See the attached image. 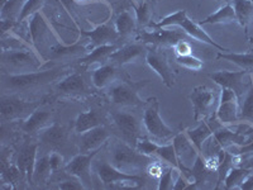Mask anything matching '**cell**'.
I'll return each instance as SVG.
<instances>
[{"label": "cell", "mask_w": 253, "mask_h": 190, "mask_svg": "<svg viewBox=\"0 0 253 190\" xmlns=\"http://www.w3.org/2000/svg\"><path fill=\"white\" fill-rule=\"evenodd\" d=\"M70 74L69 66H57L43 71H33L27 74H8L3 76L4 89L10 90L14 94L36 90L46 85L62 80Z\"/></svg>", "instance_id": "6da1fadb"}, {"label": "cell", "mask_w": 253, "mask_h": 190, "mask_svg": "<svg viewBox=\"0 0 253 190\" xmlns=\"http://www.w3.org/2000/svg\"><path fill=\"white\" fill-rule=\"evenodd\" d=\"M109 157L113 166L129 174H133L132 171L146 170L152 162H155L153 156L144 155L135 146H130L123 141L110 143Z\"/></svg>", "instance_id": "7a4b0ae2"}, {"label": "cell", "mask_w": 253, "mask_h": 190, "mask_svg": "<svg viewBox=\"0 0 253 190\" xmlns=\"http://www.w3.org/2000/svg\"><path fill=\"white\" fill-rule=\"evenodd\" d=\"M150 27L153 28H166V27H178V28L184 29V32L186 33L189 37L194 38V40L199 41V42H203V44H207L209 46H213L214 48H218L219 51H229L225 47L220 46L208 35L207 32L202 28V26L199 23H195L194 20L190 19L187 17L186 10H178V12L172 13V14L167 15L164 19H161L158 23H151Z\"/></svg>", "instance_id": "3957f363"}, {"label": "cell", "mask_w": 253, "mask_h": 190, "mask_svg": "<svg viewBox=\"0 0 253 190\" xmlns=\"http://www.w3.org/2000/svg\"><path fill=\"white\" fill-rule=\"evenodd\" d=\"M43 58L38 55L36 49L31 47L24 48H5L1 51V65L9 72L27 74L37 71L42 66Z\"/></svg>", "instance_id": "277c9868"}, {"label": "cell", "mask_w": 253, "mask_h": 190, "mask_svg": "<svg viewBox=\"0 0 253 190\" xmlns=\"http://www.w3.org/2000/svg\"><path fill=\"white\" fill-rule=\"evenodd\" d=\"M142 123L146 127L148 135L158 141H167L173 139L176 131L167 126L160 115V101L157 98H150L143 105Z\"/></svg>", "instance_id": "5b68a950"}, {"label": "cell", "mask_w": 253, "mask_h": 190, "mask_svg": "<svg viewBox=\"0 0 253 190\" xmlns=\"http://www.w3.org/2000/svg\"><path fill=\"white\" fill-rule=\"evenodd\" d=\"M94 170L98 178L100 179V182L107 188H112L115 184H122V183L123 184L129 183L130 185L134 184L142 187L146 183V179L143 176L119 170L105 160H99V161L95 162Z\"/></svg>", "instance_id": "8992f818"}, {"label": "cell", "mask_w": 253, "mask_h": 190, "mask_svg": "<svg viewBox=\"0 0 253 190\" xmlns=\"http://www.w3.org/2000/svg\"><path fill=\"white\" fill-rule=\"evenodd\" d=\"M42 104L43 103L41 100H24V99L19 98L17 94L3 95L0 99L1 118L4 121H17V119L24 121Z\"/></svg>", "instance_id": "52a82bcc"}, {"label": "cell", "mask_w": 253, "mask_h": 190, "mask_svg": "<svg viewBox=\"0 0 253 190\" xmlns=\"http://www.w3.org/2000/svg\"><path fill=\"white\" fill-rule=\"evenodd\" d=\"M148 80L141 83H130V81H121L114 83L108 92L109 98L118 107H143L146 101L142 100L138 95L139 88H143Z\"/></svg>", "instance_id": "ba28073f"}, {"label": "cell", "mask_w": 253, "mask_h": 190, "mask_svg": "<svg viewBox=\"0 0 253 190\" xmlns=\"http://www.w3.org/2000/svg\"><path fill=\"white\" fill-rule=\"evenodd\" d=\"M29 36L33 49L38 52V55H41V51H43L44 47H47L49 52V48L53 46L51 41H57L55 32L41 12H37L29 18Z\"/></svg>", "instance_id": "9c48e42d"}, {"label": "cell", "mask_w": 253, "mask_h": 190, "mask_svg": "<svg viewBox=\"0 0 253 190\" xmlns=\"http://www.w3.org/2000/svg\"><path fill=\"white\" fill-rule=\"evenodd\" d=\"M248 74V70H242V71H227V70H221L210 74L209 78L218 84L221 89H229L234 92L237 95L239 103L242 104L250 89L251 84L253 81V75H251V81L245 83V76Z\"/></svg>", "instance_id": "30bf717a"}, {"label": "cell", "mask_w": 253, "mask_h": 190, "mask_svg": "<svg viewBox=\"0 0 253 190\" xmlns=\"http://www.w3.org/2000/svg\"><path fill=\"white\" fill-rule=\"evenodd\" d=\"M189 99L193 104L194 108V121L199 122L200 119H204L211 117V114H215L216 104H218V94L215 90L209 89L207 87H198L191 92L189 95Z\"/></svg>", "instance_id": "8fae6325"}, {"label": "cell", "mask_w": 253, "mask_h": 190, "mask_svg": "<svg viewBox=\"0 0 253 190\" xmlns=\"http://www.w3.org/2000/svg\"><path fill=\"white\" fill-rule=\"evenodd\" d=\"M152 31L142 29L138 32L137 40L141 44L146 46H157V47H173L177 42L182 40H187L186 33H182L180 29H170V27L166 28H153Z\"/></svg>", "instance_id": "7c38bea8"}, {"label": "cell", "mask_w": 253, "mask_h": 190, "mask_svg": "<svg viewBox=\"0 0 253 190\" xmlns=\"http://www.w3.org/2000/svg\"><path fill=\"white\" fill-rule=\"evenodd\" d=\"M56 94L67 99L85 100L91 95L89 85L81 72H70L55 85Z\"/></svg>", "instance_id": "4fadbf2b"}, {"label": "cell", "mask_w": 253, "mask_h": 190, "mask_svg": "<svg viewBox=\"0 0 253 190\" xmlns=\"http://www.w3.org/2000/svg\"><path fill=\"white\" fill-rule=\"evenodd\" d=\"M147 65L161 78L162 83L167 88H172L175 85V74L171 67L169 58H167L166 52L162 47L148 46L146 55Z\"/></svg>", "instance_id": "5bb4252c"}, {"label": "cell", "mask_w": 253, "mask_h": 190, "mask_svg": "<svg viewBox=\"0 0 253 190\" xmlns=\"http://www.w3.org/2000/svg\"><path fill=\"white\" fill-rule=\"evenodd\" d=\"M253 127L243 126L237 131H232L227 127H221L213 135V146H218L219 150H227L232 144L246 146L253 140Z\"/></svg>", "instance_id": "9a60e30c"}, {"label": "cell", "mask_w": 253, "mask_h": 190, "mask_svg": "<svg viewBox=\"0 0 253 190\" xmlns=\"http://www.w3.org/2000/svg\"><path fill=\"white\" fill-rule=\"evenodd\" d=\"M110 118L113 123L118 128L119 132H122L124 140L129 143L137 144L138 140L141 139V122L134 114L124 110H112L110 112Z\"/></svg>", "instance_id": "2e32d148"}, {"label": "cell", "mask_w": 253, "mask_h": 190, "mask_svg": "<svg viewBox=\"0 0 253 190\" xmlns=\"http://www.w3.org/2000/svg\"><path fill=\"white\" fill-rule=\"evenodd\" d=\"M100 152V150L92 151L90 153H79L75 157H72L70 162H67L63 170L66 171L69 175L78 178L83 183L84 188H91V162L94 157Z\"/></svg>", "instance_id": "e0dca14e"}, {"label": "cell", "mask_w": 253, "mask_h": 190, "mask_svg": "<svg viewBox=\"0 0 253 190\" xmlns=\"http://www.w3.org/2000/svg\"><path fill=\"white\" fill-rule=\"evenodd\" d=\"M241 103L234 92L229 89H221L220 100L216 108L215 115L223 126L239 122Z\"/></svg>", "instance_id": "ac0fdd59"}, {"label": "cell", "mask_w": 253, "mask_h": 190, "mask_svg": "<svg viewBox=\"0 0 253 190\" xmlns=\"http://www.w3.org/2000/svg\"><path fill=\"white\" fill-rule=\"evenodd\" d=\"M172 143L173 146H175V151L176 155H177L178 162L181 165V173H190L187 166H189V165H193L194 162H195L196 157L199 156V151L196 150L195 146L193 144V142L190 141L186 132L176 133V136L173 137Z\"/></svg>", "instance_id": "d6986e66"}, {"label": "cell", "mask_w": 253, "mask_h": 190, "mask_svg": "<svg viewBox=\"0 0 253 190\" xmlns=\"http://www.w3.org/2000/svg\"><path fill=\"white\" fill-rule=\"evenodd\" d=\"M221 127L224 126L216 118V115L213 114L209 118L204 119L203 123L199 127H196V128H194V130H187L186 133L190 141L193 142L195 148L199 151V153L203 155V144H204V142L208 139H210L216 131L220 130Z\"/></svg>", "instance_id": "ffe728a7"}, {"label": "cell", "mask_w": 253, "mask_h": 190, "mask_svg": "<svg viewBox=\"0 0 253 190\" xmlns=\"http://www.w3.org/2000/svg\"><path fill=\"white\" fill-rule=\"evenodd\" d=\"M147 48H148V46L141 44V42L124 45L123 47H119L110 56L108 62L114 63V65L119 67H123L126 65H129V63H134L141 60V58H146Z\"/></svg>", "instance_id": "44dd1931"}, {"label": "cell", "mask_w": 253, "mask_h": 190, "mask_svg": "<svg viewBox=\"0 0 253 190\" xmlns=\"http://www.w3.org/2000/svg\"><path fill=\"white\" fill-rule=\"evenodd\" d=\"M81 35L90 38V49L104 45H117L121 37L112 23L100 24L91 31H81Z\"/></svg>", "instance_id": "7402d4cb"}, {"label": "cell", "mask_w": 253, "mask_h": 190, "mask_svg": "<svg viewBox=\"0 0 253 190\" xmlns=\"http://www.w3.org/2000/svg\"><path fill=\"white\" fill-rule=\"evenodd\" d=\"M110 133L107 130V127L99 126L92 130L86 131L80 135L79 146H80L81 153H90L92 151H98L103 147L104 143H107L109 140Z\"/></svg>", "instance_id": "603a6c76"}, {"label": "cell", "mask_w": 253, "mask_h": 190, "mask_svg": "<svg viewBox=\"0 0 253 190\" xmlns=\"http://www.w3.org/2000/svg\"><path fill=\"white\" fill-rule=\"evenodd\" d=\"M89 47L85 46L81 42L74 45H61L55 44L49 48L48 57L49 61H69L75 60V58H81L89 53Z\"/></svg>", "instance_id": "cb8c5ba5"}, {"label": "cell", "mask_w": 253, "mask_h": 190, "mask_svg": "<svg viewBox=\"0 0 253 190\" xmlns=\"http://www.w3.org/2000/svg\"><path fill=\"white\" fill-rule=\"evenodd\" d=\"M37 143L26 144L20 148L17 162H15L29 184H33V174H35L36 161H37Z\"/></svg>", "instance_id": "d4e9b609"}, {"label": "cell", "mask_w": 253, "mask_h": 190, "mask_svg": "<svg viewBox=\"0 0 253 190\" xmlns=\"http://www.w3.org/2000/svg\"><path fill=\"white\" fill-rule=\"evenodd\" d=\"M121 67L112 62H105L99 65L91 74V81L96 89H107L110 88L119 79Z\"/></svg>", "instance_id": "484cf974"}, {"label": "cell", "mask_w": 253, "mask_h": 190, "mask_svg": "<svg viewBox=\"0 0 253 190\" xmlns=\"http://www.w3.org/2000/svg\"><path fill=\"white\" fill-rule=\"evenodd\" d=\"M41 142L52 148H60L67 141V130L58 122L49 124L40 132Z\"/></svg>", "instance_id": "4316f807"}, {"label": "cell", "mask_w": 253, "mask_h": 190, "mask_svg": "<svg viewBox=\"0 0 253 190\" xmlns=\"http://www.w3.org/2000/svg\"><path fill=\"white\" fill-rule=\"evenodd\" d=\"M51 121L52 113L47 112V110H41L38 108L37 110H35V112L29 115L28 118L24 119L20 128L27 135H35V133H40L46 127L52 124Z\"/></svg>", "instance_id": "83f0119b"}, {"label": "cell", "mask_w": 253, "mask_h": 190, "mask_svg": "<svg viewBox=\"0 0 253 190\" xmlns=\"http://www.w3.org/2000/svg\"><path fill=\"white\" fill-rule=\"evenodd\" d=\"M119 47L117 45H104V46L95 47L89 52L86 56L79 58V63L80 65H85V66H90L94 63H105L109 61L110 56L114 53Z\"/></svg>", "instance_id": "f1b7e54d"}, {"label": "cell", "mask_w": 253, "mask_h": 190, "mask_svg": "<svg viewBox=\"0 0 253 190\" xmlns=\"http://www.w3.org/2000/svg\"><path fill=\"white\" fill-rule=\"evenodd\" d=\"M103 126V117L96 109H90L85 113H80L75 121V132L78 135L92 130L95 127Z\"/></svg>", "instance_id": "f546056e"}, {"label": "cell", "mask_w": 253, "mask_h": 190, "mask_svg": "<svg viewBox=\"0 0 253 190\" xmlns=\"http://www.w3.org/2000/svg\"><path fill=\"white\" fill-rule=\"evenodd\" d=\"M233 22H237L236 10H234L232 4L227 3L224 6H221L219 10H216L215 13L205 18L204 20H200L199 24L203 27L205 24H228L233 23Z\"/></svg>", "instance_id": "4dcf8cb0"}, {"label": "cell", "mask_w": 253, "mask_h": 190, "mask_svg": "<svg viewBox=\"0 0 253 190\" xmlns=\"http://www.w3.org/2000/svg\"><path fill=\"white\" fill-rule=\"evenodd\" d=\"M114 26L121 40H124V38H128L132 36V33L137 28V22H135L134 18L132 17L129 12L124 10V12L119 13L118 17L115 18Z\"/></svg>", "instance_id": "1f68e13d"}, {"label": "cell", "mask_w": 253, "mask_h": 190, "mask_svg": "<svg viewBox=\"0 0 253 190\" xmlns=\"http://www.w3.org/2000/svg\"><path fill=\"white\" fill-rule=\"evenodd\" d=\"M253 170L247 169L243 166H234L230 169L229 173L227 174L224 179L225 189H241L242 183L245 182L246 178L252 173Z\"/></svg>", "instance_id": "d6a6232c"}, {"label": "cell", "mask_w": 253, "mask_h": 190, "mask_svg": "<svg viewBox=\"0 0 253 190\" xmlns=\"http://www.w3.org/2000/svg\"><path fill=\"white\" fill-rule=\"evenodd\" d=\"M233 8L236 10L237 22L242 27H247L253 18V1L252 0H232Z\"/></svg>", "instance_id": "836d02e7"}, {"label": "cell", "mask_w": 253, "mask_h": 190, "mask_svg": "<svg viewBox=\"0 0 253 190\" xmlns=\"http://www.w3.org/2000/svg\"><path fill=\"white\" fill-rule=\"evenodd\" d=\"M216 58H223V60L230 61L236 63L237 66L242 67L243 70H252L253 69V51L246 52V53H234V52H227V53H218Z\"/></svg>", "instance_id": "e575fe53"}, {"label": "cell", "mask_w": 253, "mask_h": 190, "mask_svg": "<svg viewBox=\"0 0 253 190\" xmlns=\"http://www.w3.org/2000/svg\"><path fill=\"white\" fill-rule=\"evenodd\" d=\"M153 156H157V157H160L161 160H164L165 162H167L169 166H173L176 167L177 170L181 171V165H180V162H178V158H177V155H176L173 143H170V144L157 143Z\"/></svg>", "instance_id": "d590c367"}, {"label": "cell", "mask_w": 253, "mask_h": 190, "mask_svg": "<svg viewBox=\"0 0 253 190\" xmlns=\"http://www.w3.org/2000/svg\"><path fill=\"white\" fill-rule=\"evenodd\" d=\"M52 169L49 165V155L43 156V157L37 158L35 167V174H33V183H43L44 180L51 176Z\"/></svg>", "instance_id": "8d00e7d4"}, {"label": "cell", "mask_w": 253, "mask_h": 190, "mask_svg": "<svg viewBox=\"0 0 253 190\" xmlns=\"http://www.w3.org/2000/svg\"><path fill=\"white\" fill-rule=\"evenodd\" d=\"M239 122H250L253 123V81L241 104Z\"/></svg>", "instance_id": "74e56055"}, {"label": "cell", "mask_w": 253, "mask_h": 190, "mask_svg": "<svg viewBox=\"0 0 253 190\" xmlns=\"http://www.w3.org/2000/svg\"><path fill=\"white\" fill-rule=\"evenodd\" d=\"M46 1L47 0H26L23 6H22V9H20L18 20H19V22H23L27 18H31L32 15L36 14L37 12H41V9L43 8Z\"/></svg>", "instance_id": "f35d334b"}, {"label": "cell", "mask_w": 253, "mask_h": 190, "mask_svg": "<svg viewBox=\"0 0 253 190\" xmlns=\"http://www.w3.org/2000/svg\"><path fill=\"white\" fill-rule=\"evenodd\" d=\"M176 62L180 66L185 67L187 70H193V71H199L204 67V63L202 60H199L198 57L193 55H186V56H176Z\"/></svg>", "instance_id": "ab89813d"}, {"label": "cell", "mask_w": 253, "mask_h": 190, "mask_svg": "<svg viewBox=\"0 0 253 190\" xmlns=\"http://www.w3.org/2000/svg\"><path fill=\"white\" fill-rule=\"evenodd\" d=\"M135 15H137V26H144L150 22L152 10H151L150 3L147 0L141 1L138 6H135Z\"/></svg>", "instance_id": "60d3db41"}, {"label": "cell", "mask_w": 253, "mask_h": 190, "mask_svg": "<svg viewBox=\"0 0 253 190\" xmlns=\"http://www.w3.org/2000/svg\"><path fill=\"white\" fill-rule=\"evenodd\" d=\"M177 170L176 167L169 166L167 169H164L162 174L160 175V183H158V189L160 190H171L173 189V173Z\"/></svg>", "instance_id": "b9f144b4"}, {"label": "cell", "mask_w": 253, "mask_h": 190, "mask_svg": "<svg viewBox=\"0 0 253 190\" xmlns=\"http://www.w3.org/2000/svg\"><path fill=\"white\" fill-rule=\"evenodd\" d=\"M175 51L176 56H186V55H193V47L190 45L187 40H182L172 47Z\"/></svg>", "instance_id": "7bdbcfd3"}, {"label": "cell", "mask_w": 253, "mask_h": 190, "mask_svg": "<svg viewBox=\"0 0 253 190\" xmlns=\"http://www.w3.org/2000/svg\"><path fill=\"white\" fill-rule=\"evenodd\" d=\"M49 165H51L52 173H57L60 169H65L66 166L63 164V157L58 152L49 153Z\"/></svg>", "instance_id": "ee69618b"}, {"label": "cell", "mask_w": 253, "mask_h": 190, "mask_svg": "<svg viewBox=\"0 0 253 190\" xmlns=\"http://www.w3.org/2000/svg\"><path fill=\"white\" fill-rule=\"evenodd\" d=\"M58 189H63V190H70V189H75V190H80V189H85L83 185V183L79 180L78 178L75 179H70V180H63L58 184Z\"/></svg>", "instance_id": "f6af8a7d"}, {"label": "cell", "mask_w": 253, "mask_h": 190, "mask_svg": "<svg viewBox=\"0 0 253 190\" xmlns=\"http://www.w3.org/2000/svg\"><path fill=\"white\" fill-rule=\"evenodd\" d=\"M241 189H245V190H252L253 189V171L247 176V178H246L245 182L242 183Z\"/></svg>", "instance_id": "bcb514c9"}, {"label": "cell", "mask_w": 253, "mask_h": 190, "mask_svg": "<svg viewBox=\"0 0 253 190\" xmlns=\"http://www.w3.org/2000/svg\"><path fill=\"white\" fill-rule=\"evenodd\" d=\"M17 3H18V0H8L5 5L1 6V15L4 17V15H5V13L8 12V10H10V9L14 8V5Z\"/></svg>", "instance_id": "7dc6e473"}, {"label": "cell", "mask_w": 253, "mask_h": 190, "mask_svg": "<svg viewBox=\"0 0 253 190\" xmlns=\"http://www.w3.org/2000/svg\"><path fill=\"white\" fill-rule=\"evenodd\" d=\"M248 153H253V140L246 146H242L239 150V155H248Z\"/></svg>", "instance_id": "c3c4849f"}, {"label": "cell", "mask_w": 253, "mask_h": 190, "mask_svg": "<svg viewBox=\"0 0 253 190\" xmlns=\"http://www.w3.org/2000/svg\"><path fill=\"white\" fill-rule=\"evenodd\" d=\"M239 166H243V167H247V169H251V170H253V156H251L250 158H247L245 162L241 161V164H239Z\"/></svg>", "instance_id": "681fc988"}, {"label": "cell", "mask_w": 253, "mask_h": 190, "mask_svg": "<svg viewBox=\"0 0 253 190\" xmlns=\"http://www.w3.org/2000/svg\"><path fill=\"white\" fill-rule=\"evenodd\" d=\"M223 1H225V3H230V0H223Z\"/></svg>", "instance_id": "f907efd6"}, {"label": "cell", "mask_w": 253, "mask_h": 190, "mask_svg": "<svg viewBox=\"0 0 253 190\" xmlns=\"http://www.w3.org/2000/svg\"><path fill=\"white\" fill-rule=\"evenodd\" d=\"M252 1H253V0H252Z\"/></svg>", "instance_id": "816d5d0a"}]
</instances>
